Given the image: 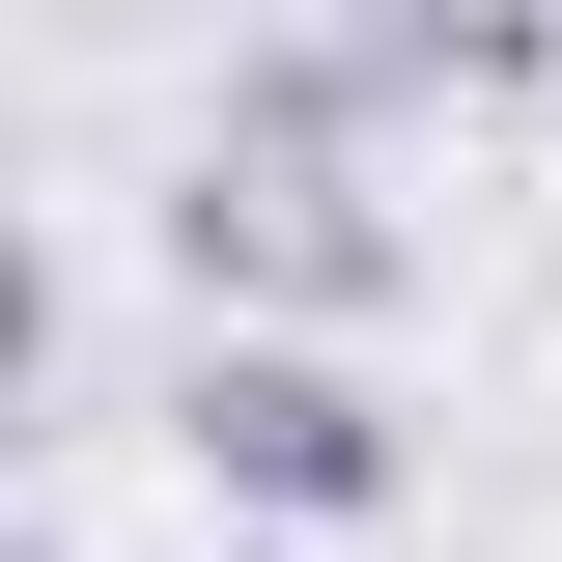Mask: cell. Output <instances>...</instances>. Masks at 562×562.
Segmentation results:
<instances>
[{
	"label": "cell",
	"instance_id": "6da1fadb",
	"mask_svg": "<svg viewBox=\"0 0 562 562\" xmlns=\"http://www.w3.org/2000/svg\"><path fill=\"white\" fill-rule=\"evenodd\" d=\"M169 281H198V310H281V338H366V310L422 281V225L366 198V140L198 113V169H169Z\"/></svg>",
	"mask_w": 562,
	"mask_h": 562
},
{
	"label": "cell",
	"instance_id": "7a4b0ae2",
	"mask_svg": "<svg viewBox=\"0 0 562 562\" xmlns=\"http://www.w3.org/2000/svg\"><path fill=\"white\" fill-rule=\"evenodd\" d=\"M169 450H198V506H254V535H366V506L422 479V450H394V394H366L338 338H281V310H198Z\"/></svg>",
	"mask_w": 562,
	"mask_h": 562
},
{
	"label": "cell",
	"instance_id": "3957f363",
	"mask_svg": "<svg viewBox=\"0 0 562 562\" xmlns=\"http://www.w3.org/2000/svg\"><path fill=\"white\" fill-rule=\"evenodd\" d=\"M394 85H562V0H338Z\"/></svg>",
	"mask_w": 562,
	"mask_h": 562
},
{
	"label": "cell",
	"instance_id": "277c9868",
	"mask_svg": "<svg viewBox=\"0 0 562 562\" xmlns=\"http://www.w3.org/2000/svg\"><path fill=\"white\" fill-rule=\"evenodd\" d=\"M57 562H85V535H57Z\"/></svg>",
	"mask_w": 562,
	"mask_h": 562
}]
</instances>
